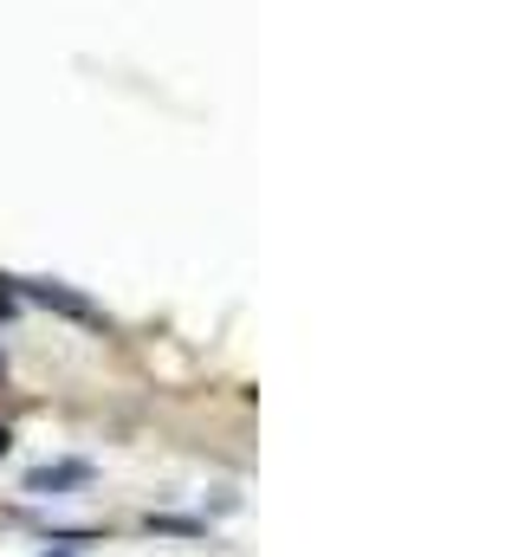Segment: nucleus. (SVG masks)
<instances>
[{"label":"nucleus","instance_id":"5","mask_svg":"<svg viewBox=\"0 0 518 557\" xmlns=\"http://www.w3.org/2000/svg\"><path fill=\"white\" fill-rule=\"evenodd\" d=\"M7 447H13V434H7V428H0V454H7Z\"/></svg>","mask_w":518,"mask_h":557},{"label":"nucleus","instance_id":"2","mask_svg":"<svg viewBox=\"0 0 518 557\" xmlns=\"http://www.w3.org/2000/svg\"><path fill=\"white\" fill-rule=\"evenodd\" d=\"M72 486H91V460H46L26 473V493H72Z\"/></svg>","mask_w":518,"mask_h":557},{"label":"nucleus","instance_id":"6","mask_svg":"<svg viewBox=\"0 0 518 557\" xmlns=\"http://www.w3.org/2000/svg\"><path fill=\"white\" fill-rule=\"evenodd\" d=\"M46 557H72V552H46Z\"/></svg>","mask_w":518,"mask_h":557},{"label":"nucleus","instance_id":"3","mask_svg":"<svg viewBox=\"0 0 518 557\" xmlns=\"http://www.w3.org/2000/svg\"><path fill=\"white\" fill-rule=\"evenodd\" d=\"M149 532H169V539H201L195 519H149Z\"/></svg>","mask_w":518,"mask_h":557},{"label":"nucleus","instance_id":"1","mask_svg":"<svg viewBox=\"0 0 518 557\" xmlns=\"http://www.w3.org/2000/svg\"><path fill=\"white\" fill-rule=\"evenodd\" d=\"M26 298H39V305H52V311H65V318H78V324H104V311H98L91 298H78L72 285H52V278H33V285H26Z\"/></svg>","mask_w":518,"mask_h":557},{"label":"nucleus","instance_id":"4","mask_svg":"<svg viewBox=\"0 0 518 557\" xmlns=\"http://www.w3.org/2000/svg\"><path fill=\"white\" fill-rule=\"evenodd\" d=\"M13 311H20V298H7V292H0V318H13Z\"/></svg>","mask_w":518,"mask_h":557}]
</instances>
